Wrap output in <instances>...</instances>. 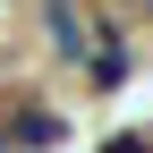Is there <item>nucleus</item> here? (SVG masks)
Wrapping results in <instances>:
<instances>
[{
  "label": "nucleus",
  "instance_id": "1",
  "mask_svg": "<svg viewBox=\"0 0 153 153\" xmlns=\"http://www.w3.org/2000/svg\"><path fill=\"white\" fill-rule=\"evenodd\" d=\"M43 34H51V51H60L85 85H102V94H111V85L128 76V43H119V26H102L94 9H51V17H43Z\"/></svg>",
  "mask_w": 153,
  "mask_h": 153
},
{
  "label": "nucleus",
  "instance_id": "2",
  "mask_svg": "<svg viewBox=\"0 0 153 153\" xmlns=\"http://www.w3.org/2000/svg\"><path fill=\"white\" fill-rule=\"evenodd\" d=\"M111 153H153V136H111Z\"/></svg>",
  "mask_w": 153,
  "mask_h": 153
}]
</instances>
